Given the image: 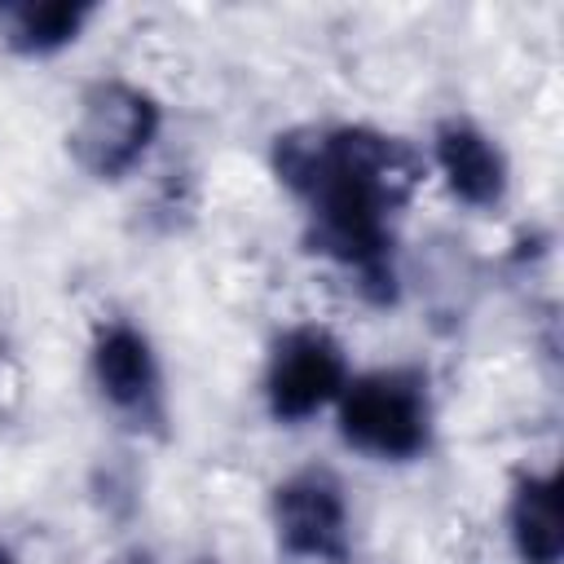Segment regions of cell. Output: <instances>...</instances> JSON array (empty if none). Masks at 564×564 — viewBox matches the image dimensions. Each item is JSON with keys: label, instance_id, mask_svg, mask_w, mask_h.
<instances>
[{"label": "cell", "instance_id": "1", "mask_svg": "<svg viewBox=\"0 0 564 564\" xmlns=\"http://www.w3.org/2000/svg\"><path fill=\"white\" fill-rule=\"evenodd\" d=\"M273 172L308 207V247L339 260L366 300L392 304V220L423 185V154L366 123L286 128L273 137Z\"/></svg>", "mask_w": 564, "mask_h": 564}, {"label": "cell", "instance_id": "2", "mask_svg": "<svg viewBox=\"0 0 564 564\" xmlns=\"http://www.w3.org/2000/svg\"><path fill=\"white\" fill-rule=\"evenodd\" d=\"M339 436L370 458H419L432 441V392L419 366L352 375L339 392Z\"/></svg>", "mask_w": 564, "mask_h": 564}, {"label": "cell", "instance_id": "3", "mask_svg": "<svg viewBox=\"0 0 564 564\" xmlns=\"http://www.w3.org/2000/svg\"><path fill=\"white\" fill-rule=\"evenodd\" d=\"M163 123L159 101L128 79H97L79 97V115L66 132L75 163L97 181L128 176L154 145Z\"/></svg>", "mask_w": 564, "mask_h": 564}, {"label": "cell", "instance_id": "4", "mask_svg": "<svg viewBox=\"0 0 564 564\" xmlns=\"http://www.w3.org/2000/svg\"><path fill=\"white\" fill-rule=\"evenodd\" d=\"M273 533L282 564H348L352 529L344 485L326 467H304L273 489Z\"/></svg>", "mask_w": 564, "mask_h": 564}, {"label": "cell", "instance_id": "5", "mask_svg": "<svg viewBox=\"0 0 564 564\" xmlns=\"http://www.w3.org/2000/svg\"><path fill=\"white\" fill-rule=\"evenodd\" d=\"M348 383L344 344L326 326H291L278 335L264 366V401L278 423H304L322 405L339 401Z\"/></svg>", "mask_w": 564, "mask_h": 564}, {"label": "cell", "instance_id": "6", "mask_svg": "<svg viewBox=\"0 0 564 564\" xmlns=\"http://www.w3.org/2000/svg\"><path fill=\"white\" fill-rule=\"evenodd\" d=\"M93 383H97L101 401L115 414H123L132 427L163 432V423H167L163 375H159V357H154L150 339L137 326L110 322V326L97 330V339H93Z\"/></svg>", "mask_w": 564, "mask_h": 564}, {"label": "cell", "instance_id": "7", "mask_svg": "<svg viewBox=\"0 0 564 564\" xmlns=\"http://www.w3.org/2000/svg\"><path fill=\"white\" fill-rule=\"evenodd\" d=\"M432 159L449 185V194L467 207H498L507 198V154L502 145L471 119L449 115L432 132Z\"/></svg>", "mask_w": 564, "mask_h": 564}, {"label": "cell", "instance_id": "8", "mask_svg": "<svg viewBox=\"0 0 564 564\" xmlns=\"http://www.w3.org/2000/svg\"><path fill=\"white\" fill-rule=\"evenodd\" d=\"M507 529L520 564H560L564 524H560V476H516L507 502Z\"/></svg>", "mask_w": 564, "mask_h": 564}, {"label": "cell", "instance_id": "9", "mask_svg": "<svg viewBox=\"0 0 564 564\" xmlns=\"http://www.w3.org/2000/svg\"><path fill=\"white\" fill-rule=\"evenodd\" d=\"M88 18L84 0H0V40L22 57H48L75 44Z\"/></svg>", "mask_w": 564, "mask_h": 564}, {"label": "cell", "instance_id": "10", "mask_svg": "<svg viewBox=\"0 0 564 564\" xmlns=\"http://www.w3.org/2000/svg\"><path fill=\"white\" fill-rule=\"evenodd\" d=\"M0 564H18V560H13V555H9L4 546H0Z\"/></svg>", "mask_w": 564, "mask_h": 564}]
</instances>
